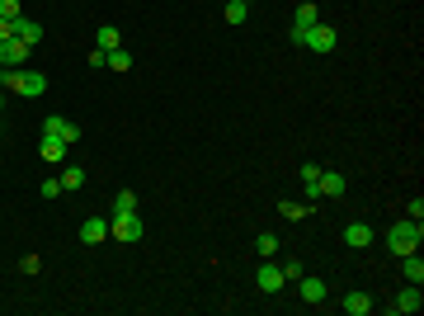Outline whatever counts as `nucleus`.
Returning <instances> with one entry per match:
<instances>
[{"label":"nucleus","mask_w":424,"mask_h":316,"mask_svg":"<svg viewBox=\"0 0 424 316\" xmlns=\"http://www.w3.org/2000/svg\"><path fill=\"white\" fill-rule=\"evenodd\" d=\"M311 213V203H292V198H283L278 203V218H288V222H302Z\"/></svg>","instance_id":"19"},{"label":"nucleus","mask_w":424,"mask_h":316,"mask_svg":"<svg viewBox=\"0 0 424 316\" xmlns=\"http://www.w3.org/2000/svg\"><path fill=\"white\" fill-rule=\"evenodd\" d=\"M255 250H259V259H273L278 255V236H273V232H259V236H255Z\"/></svg>","instance_id":"20"},{"label":"nucleus","mask_w":424,"mask_h":316,"mask_svg":"<svg viewBox=\"0 0 424 316\" xmlns=\"http://www.w3.org/2000/svg\"><path fill=\"white\" fill-rule=\"evenodd\" d=\"M311 24H321V15H316V5H311V0H302V5H297V15H292V43H302V33H307Z\"/></svg>","instance_id":"8"},{"label":"nucleus","mask_w":424,"mask_h":316,"mask_svg":"<svg viewBox=\"0 0 424 316\" xmlns=\"http://www.w3.org/2000/svg\"><path fill=\"white\" fill-rule=\"evenodd\" d=\"M297 293H302V302H326V297H330V288H326V278L302 274V278H297Z\"/></svg>","instance_id":"10"},{"label":"nucleus","mask_w":424,"mask_h":316,"mask_svg":"<svg viewBox=\"0 0 424 316\" xmlns=\"http://www.w3.org/2000/svg\"><path fill=\"white\" fill-rule=\"evenodd\" d=\"M245 5H250V0H245Z\"/></svg>","instance_id":"31"},{"label":"nucleus","mask_w":424,"mask_h":316,"mask_svg":"<svg viewBox=\"0 0 424 316\" xmlns=\"http://www.w3.org/2000/svg\"><path fill=\"white\" fill-rule=\"evenodd\" d=\"M283 278L297 283V278H302V259H288V264H283Z\"/></svg>","instance_id":"29"},{"label":"nucleus","mask_w":424,"mask_h":316,"mask_svg":"<svg viewBox=\"0 0 424 316\" xmlns=\"http://www.w3.org/2000/svg\"><path fill=\"white\" fill-rule=\"evenodd\" d=\"M340 307H344L349 316H368V312H372V297H368L363 288H354V293H344V302H340Z\"/></svg>","instance_id":"14"},{"label":"nucleus","mask_w":424,"mask_h":316,"mask_svg":"<svg viewBox=\"0 0 424 316\" xmlns=\"http://www.w3.org/2000/svg\"><path fill=\"white\" fill-rule=\"evenodd\" d=\"M316 184H321V165H302V194L316 198Z\"/></svg>","instance_id":"22"},{"label":"nucleus","mask_w":424,"mask_h":316,"mask_svg":"<svg viewBox=\"0 0 424 316\" xmlns=\"http://www.w3.org/2000/svg\"><path fill=\"white\" fill-rule=\"evenodd\" d=\"M29 61V43H20V38H5L0 43V66L10 71V66H24Z\"/></svg>","instance_id":"9"},{"label":"nucleus","mask_w":424,"mask_h":316,"mask_svg":"<svg viewBox=\"0 0 424 316\" xmlns=\"http://www.w3.org/2000/svg\"><path fill=\"white\" fill-rule=\"evenodd\" d=\"M132 208H137V194L132 189H118L114 194V213H132Z\"/></svg>","instance_id":"25"},{"label":"nucleus","mask_w":424,"mask_h":316,"mask_svg":"<svg viewBox=\"0 0 424 316\" xmlns=\"http://www.w3.org/2000/svg\"><path fill=\"white\" fill-rule=\"evenodd\" d=\"M38 269H43L38 255H24V259H20V274H38Z\"/></svg>","instance_id":"28"},{"label":"nucleus","mask_w":424,"mask_h":316,"mask_svg":"<svg viewBox=\"0 0 424 316\" xmlns=\"http://www.w3.org/2000/svg\"><path fill=\"white\" fill-rule=\"evenodd\" d=\"M255 283H259V293H283V283H288V278H283V264H269V259H264L259 274H255Z\"/></svg>","instance_id":"7"},{"label":"nucleus","mask_w":424,"mask_h":316,"mask_svg":"<svg viewBox=\"0 0 424 316\" xmlns=\"http://www.w3.org/2000/svg\"><path fill=\"white\" fill-rule=\"evenodd\" d=\"M420 241H424V222L405 218L386 232V250H391V255H410V250H420Z\"/></svg>","instance_id":"2"},{"label":"nucleus","mask_w":424,"mask_h":316,"mask_svg":"<svg viewBox=\"0 0 424 316\" xmlns=\"http://www.w3.org/2000/svg\"><path fill=\"white\" fill-rule=\"evenodd\" d=\"M0 71H5V66H0Z\"/></svg>","instance_id":"32"},{"label":"nucleus","mask_w":424,"mask_h":316,"mask_svg":"<svg viewBox=\"0 0 424 316\" xmlns=\"http://www.w3.org/2000/svg\"><path fill=\"white\" fill-rule=\"evenodd\" d=\"M38 194H43V198H57V194H61V179H43Z\"/></svg>","instance_id":"27"},{"label":"nucleus","mask_w":424,"mask_h":316,"mask_svg":"<svg viewBox=\"0 0 424 316\" xmlns=\"http://www.w3.org/2000/svg\"><path fill=\"white\" fill-rule=\"evenodd\" d=\"M15 38L33 47V43H43V24L38 20H24V15H20V20H15Z\"/></svg>","instance_id":"15"},{"label":"nucleus","mask_w":424,"mask_h":316,"mask_svg":"<svg viewBox=\"0 0 424 316\" xmlns=\"http://www.w3.org/2000/svg\"><path fill=\"white\" fill-rule=\"evenodd\" d=\"M0 85H5L10 95H29V99L47 95V76H38V71H24V66H10V71H0Z\"/></svg>","instance_id":"1"},{"label":"nucleus","mask_w":424,"mask_h":316,"mask_svg":"<svg viewBox=\"0 0 424 316\" xmlns=\"http://www.w3.org/2000/svg\"><path fill=\"white\" fill-rule=\"evenodd\" d=\"M344 246L349 250H368V246H372V227H368V222H349L344 227Z\"/></svg>","instance_id":"11"},{"label":"nucleus","mask_w":424,"mask_h":316,"mask_svg":"<svg viewBox=\"0 0 424 316\" xmlns=\"http://www.w3.org/2000/svg\"><path fill=\"white\" fill-rule=\"evenodd\" d=\"M43 133H47V137H57V142H66V146H76V142H80V128L71 119H61V114H47Z\"/></svg>","instance_id":"5"},{"label":"nucleus","mask_w":424,"mask_h":316,"mask_svg":"<svg viewBox=\"0 0 424 316\" xmlns=\"http://www.w3.org/2000/svg\"><path fill=\"white\" fill-rule=\"evenodd\" d=\"M80 241H85V246H99V241H109V222H104V218L80 222Z\"/></svg>","instance_id":"12"},{"label":"nucleus","mask_w":424,"mask_h":316,"mask_svg":"<svg viewBox=\"0 0 424 316\" xmlns=\"http://www.w3.org/2000/svg\"><path fill=\"white\" fill-rule=\"evenodd\" d=\"M245 15H250L245 0H227V24H245Z\"/></svg>","instance_id":"23"},{"label":"nucleus","mask_w":424,"mask_h":316,"mask_svg":"<svg viewBox=\"0 0 424 316\" xmlns=\"http://www.w3.org/2000/svg\"><path fill=\"white\" fill-rule=\"evenodd\" d=\"M424 307V293H420V283H405L401 293L391 297V312L396 316H410V312H420Z\"/></svg>","instance_id":"6"},{"label":"nucleus","mask_w":424,"mask_h":316,"mask_svg":"<svg viewBox=\"0 0 424 316\" xmlns=\"http://www.w3.org/2000/svg\"><path fill=\"white\" fill-rule=\"evenodd\" d=\"M80 184H85V170H80V165H66V170H61V189H80Z\"/></svg>","instance_id":"24"},{"label":"nucleus","mask_w":424,"mask_h":316,"mask_svg":"<svg viewBox=\"0 0 424 316\" xmlns=\"http://www.w3.org/2000/svg\"><path fill=\"white\" fill-rule=\"evenodd\" d=\"M95 47H104V52H114V47H123V33H118L114 24H99V33H95Z\"/></svg>","instance_id":"17"},{"label":"nucleus","mask_w":424,"mask_h":316,"mask_svg":"<svg viewBox=\"0 0 424 316\" xmlns=\"http://www.w3.org/2000/svg\"><path fill=\"white\" fill-rule=\"evenodd\" d=\"M401 274H405V283H424V259H420V250L401 255Z\"/></svg>","instance_id":"16"},{"label":"nucleus","mask_w":424,"mask_h":316,"mask_svg":"<svg viewBox=\"0 0 424 316\" xmlns=\"http://www.w3.org/2000/svg\"><path fill=\"white\" fill-rule=\"evenodd\" d=\"M38 151H43V160H61V156H66V151H71V146H66V142H57V137H47V133H43Z\"/></svg>","instance_id":"18"},{"label":"nucleus","mask_w":424,"mask_h":316,"mask_svg":"<svg viewBox=\"0 0 424 316\" xmlns=\"http://www.w3.org/2000/svg\"><path fill=\"white\" fill-rule=\"evenodd\" d=\"M142 232H146V222L137 218V208L132 213H114V222H109V236L114 241H142Z\"/></svg>","instance_id":"3"},{"label":"nucleus","mask_w":424,"mask_h":316,"mask_svg":"<svg viewBox=\"0 0 424 316\" xmlns=\"http://www.w3.org/2000/svg\"><path fill=\"white\" fill-rule=\"evenodd\" d=\"M5 38H15V24H10V20H0V43H5Z\"/></svg>","instance_id":"30"},{"label":"nucleus","mask_w":424,"mask_h":316,"mask_svg":"<svg viewBox=\"0 0 424 316\" xmlns=\"http://www.w3.org/2000/svg\"><path fill=\"white\" fill-rule=\"evenodd\" d=\"M104 66H109V71H132V52H128V47H114Z\"/></svg>","instance_id":"21"},{"label":"nucleus","mask_w":424,"mask_h":316,"mask_svg":"<svg viewBox=\"0 0 424 316\" xmlns=\"http://www.w3.org/2000/svg\"><path fill=\"white\" fill-rule=\"evenodd\" d=\"M335 43H340V33L330 24H311L302 33V47H311V52H335Z\"/></svg>","instance_id":"4"},{"label":"nucleus","mask_w":424,"mask_h":316,"mask_svg":"<svg viewBox=\"0 0 424 316\" xmlns=\"http://www.w3.org/2000/svg\"><path fill=\"white\" fill-rule=\"evenodd\" d=\"M340 194H344V175H335V170H321L316 198H340Z\"/></svg>","instance_id":"13"},{"label":"nucleus","mask_w":424,"mask_h":316,"mask_svg":"<svg viewBox=\"0 0 424 316\" xmlns=\"http://www.w3.org/2000/svg\"><path fill=\"white\" fill-rule=\"evenodd\" d=\"M20 15H24V10H20V0H0V20H10V24H15Z\"/></svg>","instance_id":"26"}]
</instances>
